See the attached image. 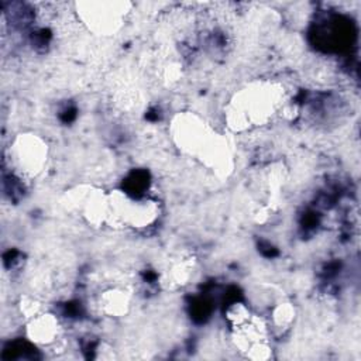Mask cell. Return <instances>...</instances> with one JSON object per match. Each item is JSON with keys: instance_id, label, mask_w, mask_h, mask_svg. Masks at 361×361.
<instances>
[{"instance_id": "1", "label": "cell", "mask_w": 361, "mask_h": 361, "mask_svg": "<svg viewBox=\"0 0 361 361\" xmlns=\"http://www.w3.org/2000/svg\"><path fill=\"white\" fill-rule=\"evenodd\" d=\"M283 92L271 83H257L240 90L228 104L227 121L235 130L261 126L272 117Z\"/></svg>"}, {"instance_id": "2", "label": "cell", "mask_w": 361, "mask_h": 361, "mask_svg": "<svg viewBox=\"0 0 361 361\" xmlns=\"http://www.w3.org/2000/svg\"><path fill=\"white\" fill-rule=\"evenodd\" d=\"M48 158L45 141L37 135H21L11 147V159L14 165L25 175H37L42 171Z\"/></svg>"}, {"instance_id": "3", "label": "cell", "mask_w": 361, "mask_h": 361, "mask_svg": "<svg viewBox=\"0 0 361 361\" xmlns=\"http://www.w3.org/2000/svg\"><path fill=\"white\" fill-rule=\"evenodd\" d=\"M80 6L85 7L80 11L83 21L92 30L103 34L114 32L127 13L126 3H83Z\"/></svg>"}, {"instance_id": "4", "label": "cell", "mask_w": 361, "mask_h": 361, "mask_svg": "<svg viewBox=\"0 0 361 361\" xmlns=\"http://www.w3.org/2000/svg\"><path fill=\"white\" fill-rule=\"evenodd\" d=\"M27 334L38 345H51L61 334L59 320L51 313H38L28 323Z\"/></svg>"}, {"instance_id": "5", "label": "cell", "mask_w": 361, "mask_h": 361, "mask_svg": "<svg viewBox=\"0 0 361 361\" xmlns=\"http://www.w3.org/2000/svg\"><path fill=\"white\" fill-rule=\"evenodd\" d=\"M100 310L111 317H120L124 316L131 305L130 295L123 289H109L102 293L100 300Z\"/></svg>"}, {"instance_id": "6", "label": "cell", "mask_w": 361, "mask_h": 361, "mask_svg": "<svg viewBox=\"0 0 361 361\" xmlns=\"http://www.w3.org/2000/svg\"><path fill=\"white\" fill-rule=\"evenodd\" d=\"M295 317V307L290 303H281L272 310V322L276 327H288Z\"/></svg>"}]
</instances>
